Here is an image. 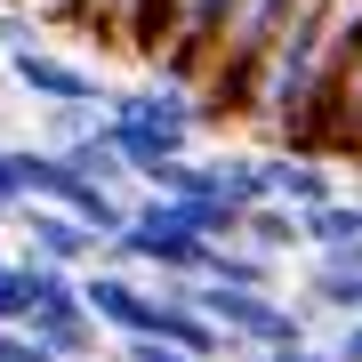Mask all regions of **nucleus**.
<instances>
[{
    "label": "nucleus",
    "mask_w": 362,
    "mask_h": 362,
    "mask_svg": "<svg viewBox=\"0 0 362 362\" xmlns=\"http://www.w3.org/2000/svg\"><path fill=\"white\" fill-rule=\"evenodd\" d=\"M354 49H362V0H322V16H314L306 49L290 57L282 89L266 97L258 129L290 137V145H322V129H330V105H338V89H346Z\"/></svg>",
    "instance_id": "f257e3e1"
},
{
    "label": "nucleus",
    "mask_w": 362,
    "mask_h": 362,
    "mask_svg": "<svg viewBox=\"0 0 362 362\" xmlns=\"http://www.w3.org/2000/svg\"><path fill=\"white\" fill-rule=\"evenodd\" d=\"M194 121H202V97L185 89V81H137V89H113V105H105V129L129 153L137 185L153 177L161 161L194 153Z\"/></svg>",
    "instance_id": "f03ea898"
},
{
    "label": "nucleus",
    "mask_w": 362,
    "mask_h": 362,
    "mask_svg": "<svg viewBox=\"0 0 362 362\" xmlns=\"http://www.w3.org/2000/svg\"><path fill=\"white\" fill-rule=\"evenodd\" d=\"M209 250H218V242H202L169 194H145L129 209V226L105 242V258H113V266H145V274H161V282H202V274H209Z\"/></svg>",
    "instance_id": "7ed1b4c3"
},
{
    "label": "nucleus",
    "mask_w": 362,
    "mask_h": 362,
    "mask_svg": "<svg viewBox=\"0 0 362 362\" xmlns=\"http://www.w3.org/2000/svg\"><path fill=\"white\" fill-rule=\"evenodd\" d=\"M194 306L242 354H274V346H306V338H314V314L306 306H282L274 290H250V282H194Z\"/></svg>",
    "instance_id": "20e7f679"
},
{
    "label": "nucleus",
    "mask_w": 362,
    "mask_h": 362,
    "mask_svg": "<svg viewBox=\"0 0 362 362\" xmlns=\"http://www.w3.org/2000/svg\"><path fill=\"white\" fill-rule=\"evenodd\" d=\"M282 8H290V0H233V8H226V25H218V40H209V57H202V81H194L202 105H226V113L242 105V81L266 57Z\"/></svg>",
    "instance_id": "39448f33"
},
{
    "label": "nucleus",
    "mask_w": 362,
    "mask_h": 362,
    "mask_svg": "<svg viewBox=\"0 0 362 362\" xmlns=\"http://www.w3.org/2000/svg\"><path fill=\"white\" fill-rule=\"evenodd\" d=\"M226 8H233V0H161V16H153V49H145V57H161L169 81H185V89H194L209 40H218V25H226Z\"/></svg>",
    "instance_id": "423d86ee"
},
{
    "label": "nucleus",
    "mask_w": 362,
    "mask_h": 362,
    "mask_svg": "<svg viewBox=\"0 0 362 362\" xmlns=\"http://www.w3.org/2000/svg\"><path fill=\"white\" fill-rule=\"evenodd\" d=\"M16 233H25V258H40V266H65V274L105 266V233L89 218H73V209L25 202V209H16Z\"/></svg>",
    "instance_id": "0eeeda50"
},
{
    "label": "nucleus",
    "mask_w": 362,
    "mask_h": 362,
    "mask_svg": "<svg viewBox=\"0 0 362 362\" xmlns=\"http://www.w3.org/2000/svg\"><path fill=\"white\" fill-rule=\"evenodd\" d=\"M8 81L25 97H40V105H113V89L89 73V65H73V57H49L33 40V49H8Z\"/></svg>",
    "instance_id": "6e6552de"
},
{
    "label": "nucleus",
    "mask_w": 362,
    "mask_h": 362,
    "mask_svg": "<svg viewBox=\"0 0 362 362\" xmlns=\"http://www.w3.org/2000/svg\"><path fill=\"white\" fill-rule=\"evenodd\" d=\"M81 298H89V314H97L113 338H145V330H153V306H161L153 282H137V274H129V266H113V258L81 274Z\"/></svg>",
    "instance_id": "1a4fd4ad"
},
{
    "label": "nucleus",
    "mask_w": 362,
    "mask_h": 362,
    "mask_svg": "<svg viewBox=\"0 0 362 362\" xmlns=\"http://www.w3.org/2000/svg\"><path fill=\"white\" fill-rule=\"evenodd\" d=\"M258 169H266V202H290V209H322V202H338L330 169L314 161V153H258Z\"/></svg>",
    "instance_id": "9d476101"
},
{
    "label": "nucleus",
    "mask_w": 362,
    "mask_h": 362,
    "mask_svg": "<svg viewBox=\"0 0 362 362\" xmlns=\"http://www.w3.org/2000/svg\"><path fill=\"white\" fill-rule=\"evenodd\" d=\"M306 250L314 258H354L362 266V202H322V209H306Z\"/></svg>",
    "instance_id": "9b49d317"
},
{
    "label": "nucleus",
    "mask_w": 362,
    "mask_h": 362,
    "mask_svg": "<svg viewBox=\"0 0 362 362\" xmlns=\"http://www.w3.org/2000/svg\"><path fill=\"white\" fill-rule=\"evenodd\" d=\"M306 306H314V314H338V322H354V314H362V266H354V258H314V274H306Z\"/></svg>",
    "instance_id": "f8f14e48"
},
{
    "label": "nucleus",
    "mask_w": 362,
    "mask_h": 362,
    "mask_svg": "<svg viewBox=\"0 0 362 362\" xmlns=\"http://www.w3.org/2000/svg\"><path fill=\"white\" fill-rule=\"evenodd\" d=\"M242 242L266 250V258H290V250H306V209H290V202H258V209L242 218Z\"/></svg>",
    "instance_id": "ddd939ff"
},
{
    "label": "nucleus",
    "mask_w": 362,
    "mask_h": 362,
    "mask_svg": "<svg viewBox=\"0 0 362 362\" xmlns=\"http://www.w3.org/2000/svg\"><path fill=\"white\" fill-rule=\"evenodd\" d=\"M314 153H354V161H362V49H354V65H346V89H338L330 129H322Z\"/></svg>",
    "instance_id": "4468645a"
},
{
    "label": "nucleus",
    "mask_w": 362,
    "mask_h": 362,
    "mask_svg": "<svg viewBox=\"0 0 362 362\" xmlns=\"http://www.w3.org/2000/svg\"><path fill=\"white\" fill-rule=\"evenodd\" d=\"M65 153H73L81 169H89L97 185H129V177H137V169H129V153L113 145V129H105V121H89V129H81V137L65 145Z\"/></svg>",
    "instance_id": "2eb2a0df"
},
{
    "label": "nucleus",
    "mask_w": 362,
    "mask_h": 362,
    "mask_svg": "<svg viewBox=\"0 0 362 362\" xmlns=\"http://www.w3.org/2000/svg\"><path fill=\"white\" fill-rule=\"evenodd\" d=\"M202 282H250V290H274V258H266V250H250V242H218Z\"/></svg>",
    "instance_id": "dca6fc26"
},
{
    "label": "nucleus",
    "mask_w": 362,
    "mask_h": 362,
    "mask_svg": "<svg viewBox=\"0 0 362 362\" xmlns=\"http://www.w3.org/2000/svg\"><path fill=\"white\" fill-rule=\"evenodd\" d=\"M25 314H33V266L25 258H0V322L25 330Z\"/></svg>",
    "instance_id": "f3484780"
},
{
    "label": "nucleus",
    "mask_w": 362,
    "mask_h": 362,
    "mask_svg": "<svg viewBox=\"0 0 362 362\" xmlns=\"http://www.w3.org/2000/svg\"><path fill=\"white\" fill-rule=\"evenodd\" d=\"M25 209V177H16V145H0V226H16Z\"/></svg>",
    "instance_id": "a211bd4d"
},
{
    "label": "nucleus",
    "mask_w": 362,
    "mask_h": 362,
    "mask_svg": "<svg viewBox=\"0 0 362 362\" xmlns=\"http://www.w3.org/2000/svg\"><path fill=\"white\" fill-rule=\"evenodd\" d=\"M121 362H202L185 346H161V338H121Z\"/></svg>",
    "instance_id": "6ab92c4d"
},
{
    "label": "nucleus",
    "mask_w": 362,
    "mask_h": 362,
    "mask_svg": "<svg viewBox=\"0 0 362 362\" xmlns=\"http://www.w3.org/2000/svg\"><path fill=\"white\" fill-rule=\"evenodd\" d=\"M8 49H33V16L25 8H0V57Z\"/></svg>",
    "instance_id": "aec40b11"
},
{
    "label": "nucleus",
    "mask_w": 362,
    "mask_h": 362,
    "mask_svg": "<svg viewBox=\"0 0 362 362\" xmlns=\"http://www.w3.org/2000/svg\"><path fill=\"white\" fill-rule=\"evenodd\" d=\"M322 354H330V362H362V314H354V322H338V338H330Z\"/></svg>",
    "instance_id": "412c9836"
},
{
    "label": "nucleus",
    "mask_w": 362,
    "mask_h": 362,
    "mask_svg": "<svg viewBox=\"0 0 362 362\" xmlns=\"http://www.w3.org/2000/svg\"><path fill=\"white\" fill-rule=\"evenodd\" d=\"M0 362H33V330H16V322H0Z\"/></svg>",
    "instance_id": "4be33fe9"
},
{
    "label": "nucleus",
    "mask_w": 362,
    "mask_h": 362,
    "mask_svg": "<svg viewBox=\"0 0 362 362\" xmlns=\"http://www.w3.org/2000/svg\"><path fill=\"white\" fill-rule=\"evenodd\" d=\"M258 362H330V354H322V346L306 338V346H274V354H258Z\"/></svg>",
    "instance_id": "5701e85b"
},
{
    "label": "nucleus",
    "mask_w": 362,
    "mask_h": 362,
    "mask_svg": "<svg viewBox=\"0 0 362 362\" xmlns=\"http://www.w3.org/2000/svg\"><path fill=\"white\" fill-rule=\"evenodd\" d=\"M33 8H49V16H65V25H73V16H81V0H33Z\"/></svg>",
    "instance_id": "b1692460"
},
{
    "label": "nucleus",
    "mask_w": 362,
    "mask_h": 362,
    "mask_svg": "<svg viewBox=\"0 0 362 362\" xmlns=\"http://www.w3.org/2000/svg\"><path fill=\"white\" fill-rule=\"evenodd\" d=\"M33 362H65V354H49V346H40V338H33Z\"/></svg>",
    "instance_id": "393cba45"
}]
</instances>
